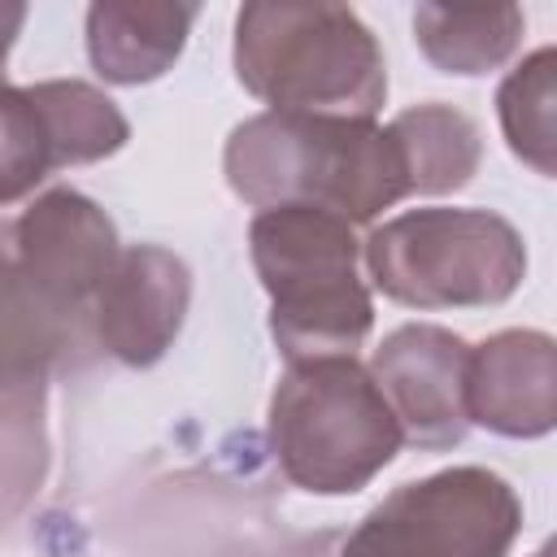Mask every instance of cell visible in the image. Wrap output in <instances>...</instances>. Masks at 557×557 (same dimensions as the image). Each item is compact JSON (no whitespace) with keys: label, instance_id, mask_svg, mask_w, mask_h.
Returning <instances> with one entry per match:
<instances>
[{"label":"cell","instance_id":"6da1fadb","mask_svg":"<svg viewBox=\"0 0 557 557\" xmlns=\"http://www.w3.org/2000/svg\"><path fill=\"white\" fill-rule=\"evenodd\" d=\"M222 165L231 191L257 209L309 205L348 226L409 196L400 139L374 117L257 113L231 131Z\"/></svg>","mask_w":557,"mask_h":557},{"label":"cell","instance_id":"7a4b0ae2","mask_svg":"<svg viewBox=\"0 0 557 557\" xmlns=\"http://www.w3.org/2000/svg\"><path fill=\"white\" fill-rule=\"evenodd\" d=\"M235 74L270 113L374 117L387 100L379 39L348 4L257 0L235 17Z\"/></svg>","mask_w":557,"mask_h":557},{"label":"cell","instance_id":"3957f363","mask_svg":"<svg viewBox=\"0 0 557 557\" xmlns=\"http://www.w3.org/2000/svg\"><path fill=\"white\" fill-rule=\"evenodd\" d=\"M248 252L270 292V335L287 366L357 357L374 326V300L361 278V244L344 218L309 205L261 209L248 226Z\"/></svg>","mask_w":557,"mask_h":557},{"label":"cell","instance_id":"277c9868","mask_svg":"<svg viewBox=\"0 0 557 557\" xmlns=\"http://www.w3.org/2000/svg\"><path fill=\"white\" fill-rule=\"evenodd\" d=\"M400 444V422L357 357L292 361L270 396L274 461L313 496L361 492Z\"/></svg>","mask_w":557,"mask_h":557},{"label":"cell","instance_id":"5b68a950","mask_svg":"<svg viewBox=\"0 0 557 557\" xmlns=\"http://www.w3.org/2000/svg\"><path fill=\"white\" fill-rule=\"evenodd\" d=\"M374 287L409 309H483L518 292L527 244L487 209H409L361 244Z\"/></svg>","mask_w":557,"mask_h":557},{"label":"cell","instance_id":"8992f818","mask_svg":"<svg viewBox=\"0 0 557 557\" xmlns=\"http://www.w3.org/2000/svg\"><path fill=\"white\" fill-rule=\"evenodd\" d=\"M518 531L522 500L496 470L448 466L383 496L339 557H505Z\"/></svg>","mask_w":557,"mask_h":557},{"label":"cell","instance_id":"52a82bcc","mask_svg":"<svg viewBox=\"0 0 557 557\" xmlns=\"http://www.w3.org/2000/svg\"><path fill=\"white\" fill-rule=\"evenodd\" d=\"M117 252L113 218L74 187L35 196L13 222V265L65 318L96 300Z\"/></svg>","mask_w":557,"mask_h":557},{"label":"cell","instance_id":"ba28073f","mask_svg":"<svg viewBox=\"0 0 557 557\" xmlns=\"http://www.w3.org/2000/svg\"><path fill=\"white\" fill-rule=\"evenodd\" d=\"M466 366L470 344L448 326L409 322L396 326L370 357V379L379 383L400 435L418 448H453L466 440Z\"/></svg>","mask_w":557,"mask_h":557},{"label":"cell","instance_id":"9c48e42d","mask_svg":"<svg viewBox=\"0 0 557 557\" xmlns=\"http://www.w3.org/2000/svg\"><path fill=\"white\" fill-rule=\"evenodd\" d=\"M96 339L122 366H157L183 331L191 270L161 244L122 248L96 300Z\"/></svg>","mask_w":557,"mask_h":557},{"label":"cell","instance_id":"30bf717a","mask_svg":"<svg viewBox=\"0 0 557 557\" xmlns=\"http://www.w3.org/2000/svg\"><path fill=\"white\" fill-rule=\"evenodd\" d=\"M466 418L505 440H540L557 422V344L544 331H496L470 348Z\"/></svg>","mask_w":557,"mask_h":557},{"label":"cell","instance_id":"8fae6325","mask_svg":"<svg viewBox=\"0 0 557 557\" xmlns=\"http://www.w3.org/2000/svg\"><path fill=\"white\" fill-rule=\"evenodd\" d=\"M196 13L165 0H100L87 9V57L104 83H152L178 61Z\"/></svg>","mask_w":557,"mask_h":557},{"label":"cell","instance_id":"7c38bea8","mask_svg":"<svg viewBox=\"0 0 557 557\" xmlns=\"http://www.w3.org/2000/svg\"><path fill=\"white\" fill-rule=\"evenodd\" d=\"M413 39L422 57L444 74H487L505 65L522 39L518 4H418Z\"/></svg>","mask_w":557,"mask_h":557},{"label":"cell","instance_id":"4fadbf2b","mask_svg":"<svg viewBox=\"0 0 557 557\" xmlns=\"http://www.w3.org/2000/svg\"><path fill=\"white\" fill-rule=\"evenodd\" d=\"M392 135L400 139L409 165V196H440L466 187L483 157L479 126L453 104H413L392 117Z\"/></svg>","mask_w":557,"mask_h":557},{"label":"cell","instance_id":"5bb4252c","mask_svg":"<svg viewBox=\"0 0 557 557\" xmlns=\"http://www.w3.org/2000/svg\"><path fill=\"white\" fill-rule=\"evenodd\" d=\"M65 344V313H57L0 252V396L30 392L48 379Z\"/></svg>","mask_w":557,"mask_h":557},{"label":"cell","instance_id":"9a60e30c","mask_svg":"<svg viewBox=\"0 0 557 557\" xmlns=\"http://www.w3.org/2000/svg\"><path fill=\"white\" fill-rule=\"evenodd\" d=\"M26 91H30L35 109L44 113V126H48V139L57 152V170L104 161L131 139V122L122 117V109L91 83L48 78Z\"/></svg>","mask_w":557,"mask_h":557},{"label":"cell","instance_id":"2e32d148","mask_svg":"<svg viewBox=\"0 0 557 557\" xmlns=\"http://www.w3.org/2000/svg\"><path fill=\"white\" fill-rule=\"evenodd\" d=\"M500 131L535 174H557V52L535 48L496 91Z\"/></svg>","mask_w":557,"mask_h":557},{"label":"cell","instance_id":"e0dca14e","mask_svg":"<svg viewBox=\"0 0 557 557\" xmlns=\"http://www.w3.org/2000/svg\"><path fill=\"white\" fill-rule=\"evenodd\" d=\"M57 170V152L26 87L0 83V209L26 200Z\"/></svg>","mask_w":557,"mask_h":557},{"label":"cell","instance_id":"ac0fdd59","mask_svg":"<svg viewBox=\"0 0 557 557\" xmlns=\"http://www.w3.org/2000/svg\"><path fill=\"white\" fill-rule=\"evenodd\" d=\"M22 22H26V4L0 0V74H4V61H9V48H13L17 30H22Z\"/></svg>","mask_w":557,"mask_h":557}]
</instances>
